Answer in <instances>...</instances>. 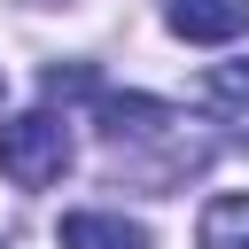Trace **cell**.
I'll return each instance as SVG.
<instances>
[{"mask_svg": "<svg viewBox=\"0 0 249 249\" xmlns=\"http://www.w3.org/2000/svg\"><path fill=\"white\" fill-rule=\"evenodd\" d=\"M163 16L187 47H226V39L249 31V0H171Z\"/></svg>", "mask_w": 249, "mask_h": 249, "instance_id": "2", "label": "cell"}, {"mask_svg": "<svg viewBox=\"0 0 249 249\" xmlns=\"http://www.w3.org/2000/svg\"><path fill=\"white\" fill-rule=\"evenodd\" d=\"M39 8H70V0H39Z\"/></svg>", "mask_w": 249, "mask_h": 249, "instance_id": "8", "label": "cell"}, {"mask_svg": "<svg viewBox=\"0 0 249 249\" xmlns=\"http://www.w3.org/2000/svg\"><path fill=\"white\" fill-rule=\"evenodd\" d=\"M0 171L16 187H54L70 171V132L54 109H31V117H8L0 124Z\"/></svg>", "mask_w": 249, "mask_h": 249, "instance_id": "1", "label": "cell"}, {"mask_svg": "<svg viewBox=\"0 0 249 249\" xmlns=\"http://www.w3.org/2000/svg\"><path fill=\"white\" fill-rule=\"evenodd\" d=\"M171 124V109L156 101V93H101V132L109 140H148V132H163Z\"/></svg>", "mask_w": 249, "mask_h": 249, "instance_id": "4", "label": "cell"}, {"mask_svg": "<svg viewBox=\"0 0 249 249\" xmlns=\"http://www.w3.org/2000/svg\"><path fill=\"white\" fill-rule=\"evenodd\" d=\"M202 101H210V109H249V62L202 70Z\"/></svg>", "mask_w": 249, "mask_h": 249, "instance_id": "6", "label": "cell"}, {"mask_svg": "<svg viewBox=\"0 0 249 249\" xmlns=\"http://www.w3.org/2000/svg\"><path fill=\"white\" fill-rule=\"evenodd\" d=\"M195 233H202V249H249V195H218Z\"/></svg>", "mask_w": 249, "mask_h": 249, "instance_id": "5", "label": "cell"}, {"mask_svg": "<svg viewBox=\"0 0 249 249\" xmlns=\"http://www.w3.org/2000/svg\"><path fill=\"white\" fill-rule=\"evenodd\" d=\"M62 249H148V226L109 218V210H70L62 218Z\"/></svg>", "mask_w": 249, "mask_h": 249, "instance_id": "3", "label": "cell"}, {"mask_svg": "<svg viewBox=\"0 0 249 249\" xmlns=\"http://www.w3.org/2000/svg\"><path fill=\"white\" fill-rule=\"evenodd\" d=\"M78 93H101V78L86 62H54L47 70V101H78Z\"/></svg>", "mask_w": 249, "mask_h": 249, "instance_id": "7", "label": "cell"}]
</instances>
